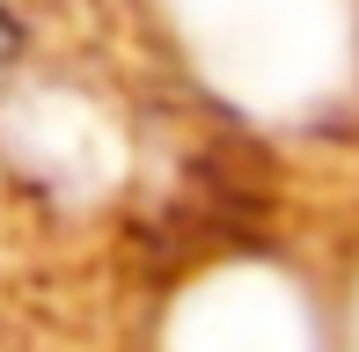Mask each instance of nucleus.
Listing matches in <instances>:
<instances>
[{"instance_id": "obj_1", "label": "nucleus", "mask_w": 359, "mask_h": 352, "mask_svg": "<svg viewBox=\"0 0 359 352\" xmlns=\"http://www.w3.org/2000/svg\"><path fill=\"white\" fill-rule=\"evenodd\" d=\"M15 52H22V22H15L8 0H0V67H15Z\"/></svg>"}]
</instances>
